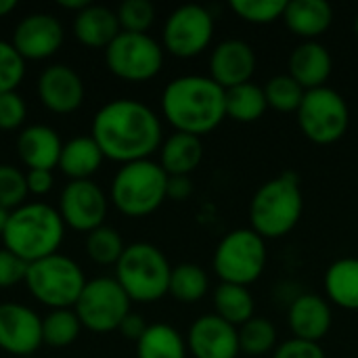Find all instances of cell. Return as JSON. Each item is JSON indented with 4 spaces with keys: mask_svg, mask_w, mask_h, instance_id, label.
I'll return each mask as SVG.
<instances>
[{
    "mask_svg": "<svg viewBox=\"0 0 358 358\" xmlns=\"http://www.w3.org/2000/svg\"><path fill=\"white\" fill-rule=\"evenodd\" d=\"M90 136L103 155L122 166L151 159L164 143L162 120L136 99H113L92 117Z\"/></svg>",
    "mask_w": 358,
    "mask_h": 358,
    "instance_id": "cell-1",
    "label": "cell"
},
{
    "mask_svg": "<svg viewBox=\"0 0 358 358\" xmlns=\"http://www.w3.org/2000/svg\"><path fill=\"white\" fill-rule=\"evenodd\" d=\"M162 113L174 132L203 136L227 117L224 88L210 76H178L162 92Z\"/></svg>",
    "mask_w": 358,
    "mask_h": 358,
    "instance_id": "cell-2",
    "label": "cell"
},
{
    "mask_svg": "<svg viewBox=\"0 0 358 358\" xmlns=\"http://www.w3.org/2000/svg\"><path fill=\"white\" fill-rule=\"evenodd\" d=\"M65 239V222L57 208L42 201H25L10 212L2 233V248L27 264L59 254Z\"/></svg>",
    "mask_w": 358,
    "mask_h": 358,
    "instance_id": "cell-3",
    "label": "cell"
},
{
    "mask_svg": "<svg viewBox=\"0 0 358 358\" xmlns=\"http://www.w3.org/2000/svg\"><path fill=\"white\" fill-rule=\"evenodd\" d=\"M304 214V195L296 174L285 172L258 187L250 201V229L264 241L289 235Z\"/></svg>",
    "mask_w": 358,
    "mask_h": 358,
    "instance_id": "cell-4",
    "label": "cell"
},
{
    "mask_svg": "<svg viewBox=\"0 0 358 358\" xmlns=\"http://www.w3.org/2000/svg\"><path fill=\"white\" fill-rule=\"evenodd\" d=\"M168 174L153 159H141L122 166L109 189V199L117 212L128 218H145L168 199Z\"/></svg>",
    "mask_w": 358,
    "mask_h": 358,
    "instance_id": "cell-5",
    "label": "cell"
},
{
    "mask_svg": "<svg viewBox=\"0 0 358 358\" xmlns=\"http://www.w3.org/2000/svg\"><path fill=\"white\" fill-rule=\"evenodd\" d=\"M172 266L166 254L147 241L126 245L115 264V281L132 302L153 304L168 296Z\"/></svg>",
    "mask_w": 358,
    "mask_h": 358,
    "instance_id": "cell-6",
    "label": "cell"
},
{
    "mask_svg": "<svg viewBox=\"0 0 358 358\" xmlns=\"http://www.w3.org/2000/svg\"><path fill=\"white\" fill-rule=\"evenodd\" d=\"M86 283L88 281L80 264L63 254H52L27 264V275L23 281L31 298L50 310L73 308Z\"/></svg>",
    "mask_w": 358,
    "mask_h": 358,
    "instance_id": "cell-7",
    "label": "cell"
},
{
    "mask_svg": "<svg viewBox=\"0 0 358 358\" xmlns=\"http://www.w3.org/2000/svg\"><path fill=\"white\" fill-rule=\"evenodd\" d=\"M266 258V241L256 231L235 229L218 241L212 266L220 283L248 287L262 277Z\"/></svg>",
    "mask_w": 358,
    "mask_h": 358,
    "instance_id": "cell-8",
    "label": "cell"
},
{
    "mask_svg": "<svg viewBox=\"0 0 358 358\" xmlns=\"http://www.w3.org/2000/svg\"><path fill=\"white\" fill-rule=\"evenodd\" d=\"M296 115L302 134L315 145H334L342 141L350 124L346 99L329 86L306 90Z\"/></svg>",
    "mask_w": 358,
    "mask_h": 358,
    "instance_id": "cell-9",
    "label": "cell"
},
{
    "mask_svg": "<svg viewBox=\"0 0 358 358\" xmlns=\"http://www.w3.org/2000/svg\"><path fill=\"white\" fill-rule=\"evenodd\" d=\"M164 46L149 34L120 31L105 48L107 69L126 82H149L164 67Z\"/></svg>",
    "mask_w": 358,
    "mask_h": 358,
    "instance_id": "cell-10",
    "label": "cell"
},
{
    "mask_svg": "<svg viewBox=\"0 0 358 358\" xmlns=\"http://www.w3.org/2000/svg\"><path fill=\"white\" fill-rule=\"evenodd\" d=\"M132 300L115 281V277H94L86 283L73 310L88 331L109 334L120 329L122 321L132 313Z\"/></svg>",
    "mask_w": 358,
    "mask_h": 358,
    "instance_id": "cell-11",
    "label": "cell"
},
{
    "mask_svg": "<svg viewBox=\"0 0 358 358\" xmlns=\"http://www.w3.org/2000/svg\"><path fill=\"white\" fill-rule=\"evenodd\" d=\"M214 17L201 4H182L174 8L162 31V46L176 59L199 57L214 38Z\"/></svg>",
    "mask_w": 358,
    "mask_h": 358,
    "instance_id": "cell-12",
    "label": "cell"
},
{
    "mask_svg": "<svg viewBox=\"0 0 358 358\" xmlns=\"http://www.w3.org/2000/svg\"><path fill=\"white\" fill-rule=\"evenodd\" d=\"M59 214L65 227L92 233L105 224L109 199L94 180H69L59 195Z\"/></svg>",
    "mask_w": 358,
    "mask_h": 358,
    "instance_id": "cell-13",
    "label": "cell"
},
{
    "mask_svg": "<svg viewBox=\"0 0 358 358\" xmlns=\"http://www.w3.org/2000/svg\"><path fill=\"white\" fill-rule=\"evenodd\" d=\"M65 29L50 13H29L13 29L10 44L25 61H44L63 46Z\"/></svg>",
    "mask_w": 358,
    "mask_h": 358,
    "instance_id": "cell-14",
    "label": "cell"
},
{
    "mask_svg": "<svg viewBox=\"0 0 358 358\" xmlns=\"http://www.w3.org/2000/svg\"><path fill=\"white\" fill-rule=\"evenodd\" d=\"M44 344L42 317L25 304H0V350L13 357H31Z\"/></svg>",
    "mask_w": 358,
    "mask_h": 358,
    "instance_id": "cell-15",
    "label": "cell"
},
{
    "mask_svg": "<svg viewBox=\"0 0 358 358\" xmlns=\"http://www.w3.org/2000/svg\"><path fill=\"white\" fill-rule=\"evenodd\" d=\"M187 348L193 358H237L239 329L214 313L201 315L187 331Z\"/></svg>",
    "mask_w": 358,
    "mask_h": 358,
    "instance_id": "cell-16",
    "label": "cell"
},
{
    "mask_svg": "<svg viewBox=\"0 0 358 358\" xmlns=\"http://www.w3.org/2000/svg\"><path fill=\"white\" fill-rule=\"evenodd\" d=\"M84 96V82L73 67L65 63H55L42 69L38 78V99L48 111L57 115L73 113L82 107Z\"/></svg>",
    "mask_w": 358,
    "mask_h": 358,
    "instance_id": "cell-17",
    "label": "cell"
},
{
    "mask_svg": "<svg viewBox=\"0 0 358 358\" xmlns=\"http://www.w3.org/2000/svg\"><path fill=\"white\" fill-rule=\"evenodd\" d=\"M254 48L239 38H229L216 44L210 55V78L224 90L252 82L256 71Z\"/></svg>",
    "mask_w": 358,
    "mask_h": 358,
    "instance_id": "cell-18",
    "label": "cell"
},
{
    "mask_svg": "<svg viewBox=\"0 0 358 358\" xmlns=\"http://www.w3.org/2000/svg\"><path fill=\"white\" fill-rule=\"evenodd\" d=\"M334 323L331 304L319 294H300L287 310V325L298 340L321 344Z\"/></svg>",
    "mask_w": 358,
    "mask_h": 358,
    "instance_id": "cell-19",
    "label": "cell"
},
{
    "mask_svg": "<svg viewBox=\"0 0 358 358\" xmlns=\"http://www.w3.org/2000/svg\"><path fill=\"white\" fill-rule=\"evenodd\" d=\"M287 73L304 90H315L327 84L334 71V59L325 44H321L319 40H306L292 50L287 59Z\"/></svg>",
    "mask_w": 358,
    "mask_h": 358,
    "instance_id": "cell-20",
    "label": "cell"
},
{
    "mask_svg": "<svg viewBox=\"0 0 358 358\" xmlns=\"http://www.w3.org/2000/svg\"><path fill=\"white\" fill-rule=\"evenodd\" d=\"M63 141L59 132L46 124L25 126L17 136V153L29 170H48L59 166Z\"/></svg>",
    "mask_w": 358,
    "mask_h": 358,
    "instance_id": "cell-21",
    "label": "cell"
},
{
    "mask_svg": "<svg viewBox=\"0 0 358 358\" xmlns=\"http://www.w3.org/2000/svg\"><path fill=\"white\" fill-rule=\"evenodd\" d=\"M122 31L117 13L103 4H88L73 15V36L88 48H107Z\"/></svg>",
    "mask_w": 358,
    "mask_h": 358,
    "instance_id": "cell-22",
    "label": "cell"
},
{
    "mask_svg": "<svg viewBox=\"0 0 358 358\" xmlns=\"http://www.w3.org/2000/svg\"><path fill=\"white\" fill-rule=\"evenodd\" d=\"M283 23L304 42L317 40L331 27L334 8L325 0H292L283 13Z\"/></svg>",
    "mask_w": 358,
    "mask_h": 358,
    "instance_id": "cell-23",
    "label": "cell"
},
{
    "mask_svg": "<svg viewBox=\"0 0 358 358\" xmlns=\"http://www.w3.org/2000/svg\"><path fill=\"white\" fill-rule=\"evenodd\" d=\"M203 159L199 136L174 132L159 147V166L168 176H191Z\"/></svg>",
    "mask_w": 358,
    "mask_h": 358,
    "instance_id": "cell-24",
    "label": "cell"
},
{
    "mask_svg": "<svg viewBox=\"0 0 358 358\" xmlns=\"http://www.w3.org/2000/svg\"><path fill=\"white\" fill-rule=\"evenodd\" d=\"M327 302L342 310H358V258H340L323 277Z\"/></svg>",
    "mask_w": 358,
    "mask_h": 358,
    "instance_id": "cell-25",
    "label": "cell"
},
{
    "mask_svg": "<svg viewBox=\"0 0 358 358\" xmlns=\"http://www.w3.org/2000/svg\"><path fill=\"white\" fill-rule=\"evenodd\" d=\"M103 159L105 155L92 136H73L63 145L57 168L69 180H90V176L99 172Z\"/></svg>",
    "mask_w": 358,
    "mask_h": 358,
    "instance_id": "cell-26",
    "label": "cell"
},
{
    "mask_svg": "<svg viewBox=\"0 0 358 358\" xmlns=\"http://www.w3.org/2000/svg\"><path fill=\"white\" fill-rule=\"evenodd\" d=\"M187 338L168 323H153L136 342V358H187Z\"/></svg>",
    "mask_w": 358,
    "mask_h": 358,
    "instance_id": "cell-27",
    "label": "cell"
},
{
    "mask_svg": "<svg viewBox=\"0 0 358 358\" xmlns=\"http://www.w3.org/2000/svg\"><path fill=\"white\" fill-rule=\"evenodd\" d=\"M214 315L231 323L233 327H241L250 319L256 317V304L254 296L248 287L243 285H233V283H220L214 289Z\"/></svg>",
    "mask_w": 358,
    "mask_h": 358,
    "instance_id": "cell-28",
    "label": "cell"
},
{
    "mask_svg": "<svg viewBox=\"0 0 358 358\" xmlns=\"http://www.w3.org/2000/svg\"><path fill=\"white\" fill-rule=\"evenodd\" d=\"M224 105H227V117L239 124H254L268 109L264 88H260L254 82L224 90Z\"/></svg>",
    "mask_w": 358,
    "mask_h": 358,
    "instance_id": "cell-29",
    "label": "cell"
},
{
    "mask_svg": "<svg viewBox=\"0 0 358 358\" xmlns=\"http://www.w3.org/2000/svg\"><path fill=\"white\" fill-rule=\"evenodd\" d=\"M208 289H210V279H208V273L199 264L182 262L178 266H172L168 294L176 302L197 304L206 298Z\"/></svg>",
    "mask_w": 358,
    "mask_h": 358,
    "instance_id": "cell-30",
    "label": "cell"
},
{
    "mask_svg": "<svg viewBox=\"0 0 358 358\" xmlns=\"http://www.w3.org/2000/svg\"><path fill=\"white\" fill-rule=\"evenodd\" d=\"M80 331H82V323L73 308L50 310L42 319V340L46 346L65 348L78 340Z\"/></svg>",
    "mask_w": 358,
    "mask_h": 358,
    "instance_id": "cell-31",
    "label": "cell"
},
{
    "mask_svg": "<svg viewBox=\"0 0 358 358\" xmlns=\"http://www.w3.org/2000/svg\"><path fill=\"white\" fill-rule=\"evenodd\" d=\"M277 346V327L268 319L254 317L239 327V348L245 357H266Z\"/></svg>",
    "mask_w": 358,
    "mask_h": 358,
    "instance_id": "cell-32",
    "label": "cell"
},
{
    "mask_svg": "<svg viewBox=\"0 0 358 358\" xmlns=\"http://www.w3.org/2000/svg\"><path fill=\"white\" fill-rule=\"evenodd\" d=\"M124 250H126V245H124L122 235L107 224H103L86 235V254L94 264H101V266L113 264L115 266L117 260L122 258Z\"/></svg>",
    "mask_w": 358,
    "mask_h": 358,
    "instance_id": "cell-33",
    "label": "cell"
},
{
    "mask_svg": "<svg viewBox=\"0 0 358 358\" xmlns=\"http://www.w3.org/2000/svg\"><path fill=\"white\" fill-rule=\"evenodd\" d=\"M304 94H306V90L289 73L275 76L264 86V96H266L268 109H275L279 113H296L300 109Z\"/></svg>",
    "mask_w": 358,
    "mask_h": 358,
    "instance_id": "cell-34",
    "label": "cell"
},
{
    "mask_svg": "<svg viewBox=\"0 0 358 358\" xmlns=\"http://www.w3.org/2000/svg\"><path fill=\"white\" fill-rule=\"evenodd\" d=\"M231 10L254 25H268L279 19H283V13L287 8L285 0H233Z\"/></svg>",
    "mask_w": 358,
    "mask_h": 358,
    "instance_id": "cell-35",
    "label": "cell"
},
{
    "mask_svg": "<svg viewBox=\"0 0 358 358\" xmlns=\"http://www.w3.org/2000/svg\"><path fill=\"white\" fill-rule=\"evenodd\" d=\"M115 13L122 31L147 34L155 23V6L149 0H124Z\"/></svg>",
    "mask_w": 358,
    "mask_h": 358,
    "instance_id": "cell-36",
    "label": "cell"
},
{
    "mask_svg": "<svg viewBox=\"0 0 358 358\" xmlns=\"http://www.w3.org/2000/svg\"><path fill=\"white\" fill-rule=\"evenodd\" d=\"M29 191L25 182V172L10 164H0V208L13 212L25 203Z\"/></svg>",
    "mask_w": 358,
    "mask_h": 358,
    "instance_id": "cell-37",
    "label": "cell"
},
{
    "mask_svg": "<svg viewBox=\"0 0 358 358\" xmlns=\"http://www.w3.org/2000/svg\"><path fill=\"white\" fill-rule=\"evenodd\" d=\"M25 78V59L10 40H0V94L15 92Z\"/></svg>",
    "mask_w": 358,
    "mask_h": 358,
    "instance_id": "cell-38",
    "label": "cell"
},
{
    "mask_svg": "<svg viewBox=\"0 0 358 358\" xmlns=\"http://www.w3.org/2000/svg\"><path fill=\"white\" fill-rule=\"evenodd\" d=\"M25 117H27V105L17 90L0 94V130L6 132L17 130L23 126Z\"/></svg>",
    "mask_w": 358,
    "mask_h": 358,
    "instance_id": "cell-39",
    "label": "cell"
},
{
    "mask_svg": "<svg viewBox=\"0 0 358 358\" xmlns=\"http://www.w3.org/2000/svg\"><path fill=\"white\" fill-rule=\"evenodd\" d=\"M27 275V262L8 252L6 248H0V289H10L25 281Z\"/></svg>",
    "mask_w": 358,
    "mask_h": 358,
    "instance_id": "cell-40",
    "label": "cell"
},
{
    "mask_svg": "<svg viewBox=\"0 0 358 358\" xmlns=\"http://www.w3.org/2000/svg\"><path fill=\"white\" fill-rule=\"evenodd\" d=\"M273 358H327L321 344L289 338L283 344H279L273 352Z\"/></svg>",
    "mask_w": 358,
    "mask_h": 358,
    "instance_id": "cell-41",
    "label": "cell"
},
{
    "mask_svg": "<svg viewBox=\"0 0 358 358\" xmlns=\"http://www.w3.org/2000/svg\"><path fill=\"white\" fill-rule=\"evenodd\" d=\"M25 182H27V191L31 195L42 197L52 189L55 178H52V172H48V170H27L25 172Z\"/></svg>",
    "mask_w": 358,
    "mask_h": 358,
    "instance_id": "cell-42",
    "label": "cell"
},
{
    "mask_svg": "<svg viewBox=\"0 0 358 358\" xmlns=\"http://www.w3.org/2000/svg\"><path fill=\"white\" fill-rule=\"evenodd\" d=\"M147 321H145V317L143 315H138V313H130L124 321H122V325H120V334L126 338V340H130V342H138L143 336H145V331H147Z\"/></svg>",
    "mask_w": 358,
    "mask_h": 358,
    "instance_id": "cell-43",
    "label": "cell"
},
{
    "mask_svg": "<svg viewBox=\"0 0 358 358\" xmlns=\"http://www.w3.org/2000/svg\"><path fill=\"white\" fill-rule=\"evenodd\" d=\"M193 195L191 176H170L168 178V197L174 201H185Z\"/></svg>",
    "mask_w": 358,
    "mask_h": 358,
    "instance_id": "cell-44",
    "label": "cell"
},
{
    "mask_svg": "<svg viewBox=\"0 0 358 358\" xmlns=\"http://www.w3.org/2000/svg\"><path fill=\"white\" fill-rule=\"evenodd\" d=\"M90 2L88 0H59V6L61 8H65V10H73L76 15L82 10V8H86Z\"/></svg>",
    "mask_w": 358,
    "mask_h": 358,
    "instance_id": "cell-45",
    "label": "cell"
},
{
    "mask_svg": "<svg viewBox=\"0 0 358 358\" xmlns=\"http://www.w3.org/2000/svg\"><path fill=\"white\" fill-rule=\"evenodd\" d=\"M17 8V2L15 0H0V19L6 17L8 13H13Z\"/></svg>",
    "mask_w": 358,
    "mask_h": 358,
    "instance_id": "cell-46",
    "label": "cell"
},
{
    "mask_svg": "<svg viewBox=\"0 0 358 358\" xmlns=\"http://www.w3.org/2000/svg\"><path fill=\"white\" fill-rule=\"evenodd\" d=\"M8 216H10V212H8V210H4V208H0V235H2V233H4V229H6Z\"/></svg>",
    "mask_w": 358,
    "mask_h": 358,
    "instance_id": "cell-47",
    "label": "cell"
},
{
    "mask_svg": "<svg viewBox=\"0 0 358 358\" xmlns=\"http://www.w3.org/2000/svg\"><path fill=\"white\" fill-rule=\"evenodd\" d=\"M355 34H357V38H358V15H357V19H355Z\"/></svg>",
    "mask_w": 358,
    "mask_h": 358,
    "instance_id": "cell-48",
    "label": "cell"
}]
</instances>
